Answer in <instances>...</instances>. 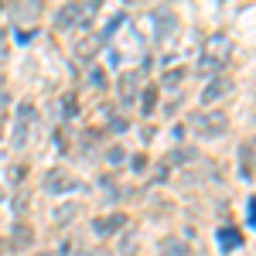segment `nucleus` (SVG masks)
<instances>
[{
    "instance_id": "nucleus-1",
    "label": "nucleus",
    "mask_w": 256,
    "mask_h": 256,
    "mask_svg": "<svg viewBox=\"0 0 256 256\" xmlns=\"http://www.w3.org/2000/svg\"><path fill=\"white\" fill-rule=\"evenodd\" d=\"M236 55V41L229 38L226 31L218 34H208L205 44H202V55H198V72L202 76H212V72H222Z\"/></svg>"
},
{
    "instance_id": "nucleus-2",
    "label": "nucleus",
    "mask_w": 256,
    "mask_h": 256,
    "mask_svg": "<svg viewBox=\"0 0 256 256\" xmlns=\"http://www.w3.org/2000/svg\"><path fill=\"white\" fill-rule=\"evenodd\" d=\"M96 14H99V4H92V0H86V4H65L58 10V18H55V24H58V31H86Z\"/></svg>"
},
{
    "instance_id": "nucleus-3",
    "label": "nucleus",
    "mask_w": 256,
    "mask_h": 256,
    "mask_svg": "<svg viewBox=\"0 0 256 256\" xmlns=\"http://www.w3.org/2000/svg\"><path fill=\"white\" fill-rule=\"evenodd\" d=\"M44 192L48 195H72V192H82V184L68 174L65 168H52L44 174Z\"/></svg>"
},
{
    "instance_id": "nucleus-4",
    "label": "nucleus",
    "mask_w": 256,
    "mask_h": 256,
    "mask_svg": "<svg viewBox=\"0 0 256 256\" xmlns=\"http://www.w3.org/2000/svg\"><path fill=\"white\" fill-rule=\"evenodd\" d=\"M192 126H195L202 137H222L229 130V116L226 113H195Z\"/></svg>"
},
{
    "instance_id": "nucleus-5",
    "label": "nucleus",
    "mask_w": 256,
    "mask_h": 256,
    "mask_svg": "<svg viewBox=\"0 0 256 256\" xmlns=\"http://www.w3.org/2000/svg\"><path fill=\"white\" fill-rule=\"evenodd\" d=\"M31 123H34V106H31V102H20L18 123H14V144H18V147L28 144V137H31Z\"/></svg>"
},
{
    "instance_id": "nucleus-6",
    "label": "nucleus",
    "mask_w": 256,
    "mask_h": 256,
    "mask_svg": "<svg viewBox=\"0 0 256 256\" xmlns=\"http://www.w3.org/2000/svg\"><path fill=\"white\" fill-rule=\"evenodd\" d=\"M232 86H236V82L229 79V76H216V79L205 86V92H202V102H205V106H212L216 99L229 96V92H232Z\"/></svg>"
},
{
    "instance_id": "nucleus-7",
    "label": "nucleus",
    "mask_w": 256,
    "mask_h": 256,
    "mask_svg": "<svg viewBox=\"0 0 256 256\" xmlns=\"http://www.w3.org/2000/svg\"><path fill=\"white\" fill-rule=\"evenodd\" d=\"M239 246H242V232H239V229H232V226L218 229V250H222V253H236Z\"/></svg>"
},
{
    "instance_id": "nucleus-8",
    "label": "nucleus",
    "mask_w": 256,
    "mask_h": 256,
    "mask_svg": "<svg viewBox=\"0 0 256 256\" xmlns=\"http://www.w3.org/2000/svg\"><path fill=\"white\" fill-rule=\"evenodd\" d=\"M140 76H144V72H126V76L120 79V99H123V102H134V99H137Z\"/></svg>"
},
{
    "instance_id": "nucleus-9",
    "label": "nucleus",
    "mask_w": 256,
    "mask_h": 256,
    "mask_svg": "<svg viewBox=\"0 0 256 256\" xmlns=\"http://www.w3.org/2000/svg\"><path fill=\"white\" fill-rule=\"evenodd\" d=\"M126 226V216H106V218H96L92 222V229H96V236H113L116 229Z\"/></svg>"
},
{
    "instance_id": "nucleus-10",
    "label": "nucleus",
    "mask_w": 256,
    "mask_h": 256,
    "mask_svg": "<svg viewBox=\"0 0 256 256\" xmlns=\"http://www.w3.org/2000/svg\"><path fill=\"white\" fill-rule=\"evenodd\" d=\"M99 44H102V41H99V34H89V38H82L79 44H76V55L86 62L89 55H96V52H99Z\"/></svg>"
},
{
    "instance_id": "nucleus-11",
    "label": "nucleus",
    "mask_w": 256,
    "mask_h": 256,
    "mask_svg": "<svg viewBox=\"0 0 256 256\" xmlns=\"http://www.w3.org/2000/svg\"><path fill=\"white\" fill-rule=\"evenodd\" d=\"M14 242H18V246H28V242H31V229H28L24 222L14 226Z\"/></svg>"
},
{
    "instance_id": "nucleus-12",
    "label": "nucleus",
    "mask_w": 256,
    "mask_h": 256,
    "mask_svg": "<svg viewBox=\"0 0 256 256\" xmlns=\"http://www.w3.org/2000/svg\"><path fill=\"white\" fill-rule=\"evenodd\" d=\"M154 102H158V89L150 86V89L144 92V116H150V113H154Z\"/></svg>"
},
{
    "instance_id": "nucleus-13",
    "label": "nucleus",
    "mask_w": 256,
    "mask_h": 256,
    "mask_svg": "<svg viewBox=\"0 0 256 256\" xmlns=\"http://www.w3.org/2000/svg\"><path fill=\"white\" fill-rule=\"evenodd\" d=\"M184 79V68H171V72H168V76H164V86H168V89H178V82Z\"/></svg>"
},
{
    "instance_id": "nucleus-14",
    "label": "nucleus",
    "mask_w": 256,
    "mask_h": 256,
    "mask_svg": "<svg viewBox=\"0 0 256 256\" xmlns=\"http://www.w3.org/2000/svg\"><path fill=\"white\" fill-rule=\"evenodd\" d=\"M164 256H184V242L168 239V242H164Z\"/></svg>"
},
{
    "instance_id": "nucleus-15",
    "label": "nucleus",
    "mask_w": 256,
    "mask_h": 256,
    "mask_svg": "<svg viewBox=\"0 0 256 256\" xmlns=\"http://www.w3.org/2000/svg\"><path fill=\"white\" fill-rule=\"evenodd\" d=\"M89 82H92L96 89H106V72H102V68H92V72H89Z\"/></svg>"
},
{
    "instance_id": "nucleus-16",
    "label": "nucleus",
    "mask_w": 256,
    "mask_h": 256,
    "mask_svg": "<svg viewBox=\"0 0 256 256\" xmlns=\"http://www.w3.org/2000/svg\"><path fill=\"white\" fill-rule=\"evenodd\" d=\"M250 168H256V137L250 140V147H246V174H250Z\"/></svg>"
},
{
    "instance_id": "nucleus-17",
    "label": "nucleus",
    "mask_w": 256,
    "mask_h": 256,
    "mask_svg": "<svg viewBox=\"0 0 256 256\" xmlns=\"http://www.w3.org/2000/svg\"><path fill=\"white\" fill-rule=\"evenodd\" d=\"M246 212H250V226L256 229V198H250V205H246Z\"/></svg>"
},
{
    "instance_id": "nucleus-18",
    "label": "nucleus",
    "mask_w": 256,
    "mask_h": 256,
    "mask_svg": "<svg viewBox=\"0 0 256 256\" xmlns=\"http://www.w3.org/2000/svg\"><path fill=\"white\" fill-rule=\"evenodd\" d=\"M76 212H79L76 205H65V208H62V212H58V218H68V216H76Z\"/></svg>"
},
{
    "instance_id": "nucleus-19",
    "label": "nucleus",
    "mask_w": 256,
    "mask_h": 256,
    "mask_svg": "<svg viewBox=\"0 0 256 256\" xmlns=\"http://www.w3.org/2000/svg\"><path fill=\"white\" fill-rule=\"evenodd\" d=\"M65 116H76V99H65Z\"/></svg>"
},
{
    "instance_id": "nucleus-20",
    "label": "nucleus",
    "mask_w": 256,
    "mask_h": 256,
    "mask_svg": "<svg viewBox=\"0 0 256 256\" xmlns=\"http://www.w3.org/2000/svg\"><path fill=\"white\" fill-rule=\"evenodd\" d=\"M7 55V34H4V28H0V58Z\"/></svg>"
},
{
    "instance_id": "nucleus-21",
    "label": "nucleus",
    "mask_w": 256,
    "mask_h": 256,
    "mask_svg": "<svg viewBox=\"0 0 256 256\" xmlns=\"http://www.w3.org/2000/svg\"><path fill=\"white\" fill-rule=\"evenodd\" d=\"M76 256H102V253H99V250H79Z\"/></svg>"
},
{
    "instance_id": "nucleus-22",
    "label": "nucleus",
    "mask_w": 256,
    "mask_h": 256,
    "mask_svg": "<svg viewBox=\"0 0 256 256\" xmlns=\"http://www.w3.org/2000/svg\"><path fill=\"white\" fill-rule=\"evenodd\" d=\"M38 256H55V253H38Z\"/></svg>"
},
{
    "instance_id": "nucleus-23",
    "label": "nucleus",
    "mask_w": 256,
    "mask_h": 256,
    "mask_svg": "<svg viewBox=\"0 0 256 256\" xmlns=\"http://www.w3.org/2000/svg\"><path fill=\"white\" fill-rule=\"evenodd\" d=\"M0 89H4V76H0Z\"/></svg>"
}]
</instances>
